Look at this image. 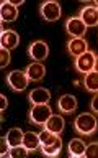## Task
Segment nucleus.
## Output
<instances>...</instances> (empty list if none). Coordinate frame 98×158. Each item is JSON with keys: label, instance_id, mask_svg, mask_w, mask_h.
I'll return each mask as SVG.
<instances>
[{"label": "nucleus", "instance_id": "nucleus-26", "mask_svg": "<svg viewBox=\"0 0 98 158\" xmlns=\"http://www.w3.org/2000/svg\"><path fill=\"white\" fill-rule=\"evenodd\" d=\"M90 109H92V112L95 114V115H98V92L93 94L92 102H90Z\"/></svg>", "mask_w": 98, "mask_h": 158}, {"label": "nucleus", "instance_id": "nucleus-23", "mask_svg": "<svg viewBox=\"0 0 98 158\" xmlns=\"http://www.w3.org/2000/svg\"><path fill=\"white\" fill-rule=\"evenodd\" d=\"M85 156H88V158H98V140L92 142V143H87Z\"/></svg>", "mask_w": 98, "mask_h": 158}, {"label": "nucleus", "instance_id": "nucleus-4", "mask_svg": "<svg viewBox=\"0 0 98 158\" xmlns=\"http://www.w3.org/2000/svg\"><path fill=\"white\" fill-rule=\"evenodd\" d=\"M5 79H7L8 87L12 89V91H15V92H23L24 89L28 87V84H29V77L26 76V73L20 71V69H15V71L8 73Z\"/></svg>", "mask_w": 98, "mask_h": 158}, {"label": "nucleus", "instance_id": "nucleus-3", "mask_svg": "<svg viewBox=\"0 0 98 158\" xmlns=\"http://www.w3.org/2000/svg\"><path fill=\"white\" fill-rule=\"evenodd\" d=\"M39 15H41L43 20L52 23V22H57L62 15V8H61V3L56 2V0H49V2H44L39 5Z\"/></svg>", "mask_w": 98, "mask_h": 158}, {"label": "nucleus", "instance_id": "nucleus-6", "mask_svg": "<svg viewBox=\"0 0 98 158\" xmlns=\"http://www.w3.org/2000/svg\"><path fill=\"white\" fill-rule=\"evenodd\" d=\"M28 56L36 63H43L49 56V46L44 40H36V41L29 43L28 46Z\"/></svg>", "mask_w": 98, "mask_h": 158}, {"label": "nucleus", "instance_id": "nucleus-9", "mask_svg": "<svg viewBox=\"0 0 98 158\" xmlns=\"http://www.w3.org/2000/svg\"><path fill=\"white\" fill-rule=\"evenodd\" d=\"M67 48V53L70 54L72 58H77L80 56L82 53L88 51V41L85 38H70L66 44Z\"/></svg>", "mask_w": 98, "mask_h": 158}, {"label": "nucleus", "instance_id": "nucleus-12", "mask_svg": "<svg viewBox=\"0 0 98 158\" xmlns=\"http://www.w3.org/2000/svg\"><path fill=\"white\" fill-rule=\"evenodd\" d=\"M57 109L62 114H72L77 110V97L72 94H62L57 99Z\"/></svg>", "mask_w": 98, "mask_h": 158}, {"label": "nucleus", "instance_id": "nucleus-28", "mask_svg": "<svg viewBox=\"0 0 98 158\" xmlns=\"http://www.w3.org/2000/svg\"><path fill=\"white\" fill-rule=\"evenodd\" d=\"M95 71L98 73V56H96V61H95Z\"/></svg>", "mask_w": 98, "mask_h": 158}, {"label": "nucleus", "instance_id": "nucleus-11", "mask_svg": "<svg viewBox=\"0 0 98 158\" xmlns=\"http://www.w3.org/2000/svg\"><path fill=\"white\" fill-rule=\"evenodd\" d=\"M20 43V35L13 30H2V35H0V46L12 51L18 46Z\"/></svg>", "mask_w": 98, "mask_h": 158}, {"label": "nucleus", "instance_id": "nucleus-16", "mask_svg": "<svg viewBox=\"0 0 98 158\" xmlns=\"http://www.w3.org/2000/svg\"><path fill=\"white\" fill-rule=\"evenodd\" d=\"M85 150H87V143L82 140V138H72L67 145V152L69 155L74 158H80L85 156Z\"/></svg>", "mask_w": 98, "mask_h": 158}, {"label": "nucleus", "instance_id": "nucleus-8", "mask_svg": "<svg viewBox=\"0 0 98 158\" xmlns=\"http://www.w3.org/2000/svg\"><path fill=\"white\" fill-rule=\"evenodd\" d=\"M78 18L85 23V27H98V10L95 5H85L78 12Z\"/></svg>", "mask_w": 98, "mask_h": 158}, {"label": "nucleus", "instance_id": "nucleus-2", "mask_svg": "<svg viewBox=\"0 0 98 158\" xmlns=\"http://www.w3.org/2000/svg\"><path fill=\"white\" fill-rule=\"evenodd\" d=\"M52 115V109L49 104H41V106H33L28 112V120L34 125L44 127L47 118Z\"/></svg>", "mask_w": 98, "mask_h": 158}, {"label": "nucleus", "instance_id": "nucleus-25", "mask_svg": "<svg viewBox=\"0 0 98 158\" xmlns=\"http://www.w3.org/2000/svg\"><path fill=\"white\" fill-rule=\"evenodd\" d=\"M0 155L2 156H8V152H10V145L7 142V137H2V140H0Z\"/></svg>", "mask_w": 98, "mask_h": 158}, {"label": "nucleus", "instance_id": "nucleus-1", "mask_svg": "<svg viewBox=\"0 0 98 158\" xmlns=\"http://www.w3.org/2000/svg\"><path fill=\"white\" fill-rule=\"evenodd\" d=\"M74 130L78 135L90 137L98 130V118L93 112H83L74 120Z\"/></svg>", "mask_w": 98, "mask_h": 158}, {"label": "nucleus", "instance_id": "nucleus-17", "mask_svg": "<svg viewBox=\"0 0 98 158\" xmlns=\"http://www.w3.org/2000/svg\"><path fill=\"white\" fill-rule=\"evenodd\" d=\"M82 84H83V87H85V91L96 94L98 92V73L93 69V71L83 74Z\"/></svg>", "mask_w": 98, "mask_h": 158}, {"label": "nucleus", "instance_id": "nucleus-10", "mask_svg": "<svg viewBox=\"0 0 98 158\" xmlns=\"http://www.w3.org/2000/svg\"><path fill=\"white\" fill-rule=\"evenodd\" d=\"M28 101L31 102V106L49 104V101H51V92L46 87H36L31 92H28Z\"/></svg>", "mask_w": 98, "mask_h": 158}, {"label": "nucleus", "instance_id": "nucleus-21", "mask_svg": "<svg viewBox=\"0 0 98 158\" xmlns=\"http://www.w3.org/2000/svg\"><path fill=\"white\" fill-rule=\"evenodd\" d=\"M57 137L59 135L49 132L47 128H43V130L39 132V140H41V145H51V143H54V142L57 140Z\"/></svg>", "mask_w": 98, "mask_h": 158}, {"label": "nucleus", "instance_id": "nucleus-20", "mask_svg": "<svg viewBox=\"0 0 98 158\" xmlns=\"http://www.w3.org/2000/svg\"><path fill=\"white\" fill-rule=\"evenodd\" d=\"M39 150H41V153L46 155V156H57L59 153H61V150H62V138H61V135H59L57 140L54 143H51V145H41Z\"/></svg>", "mask_w": 98, "mask_h": 158}, {"label": "nucleus", "instance_id": "nucleus-5", "mask_svg": "<svg viewBox=\"0 0 98 158\" xmlns=\"http://www.w3.org/2000/svg\"><path fill=\"white\" fill-rule=\"evenodd\" d=\"M96 56L98 54L95 51H92V49H88V51L82 53L80 56L75 58V61H74V66L75 69L80 74H87L95 69V61H96Z\"/></svg>", "mask_w": 98, "mask_h": 158}, {"label": "nucleus", "instance_id": "nucleus-18", "mask_svg": "<svg viewBox=\"0 0 98 158\" xmlns=\"http://www.w3.org/2000/svg\"><path fill=\"white\" fill-rule=\"evenodd\" d=\"M23 145L29 152H36L41 148V140H39V133L36 132H24L23 135Z\"/></svg>", "mask_w": 98, "mask_h": 158}, {"label": "nucleus", "instance_id": "nucleus-19", "mask_svg": "<svg viewBox=\"0 0 98 158\" xmlns=\"http://www.w3.org/2000/svg\"><path fill=\"white\" fill-rule=\"evenodd\" d=\"M23 135H24V132L21 128L13 127L7 132L5 137H7V142H8L10 147H17V145H23Z\"/></svg>", "mask_w": 98, "mask_h": 158}, {"label": "nucleus", "instance_id": "nucleus-29", "mask_svg": "<svg viewBox=\"0 0 98 158\" xmlns=\"http://www.w3.org/2000/svg\"><path fill=\"white\" fill-rule=\"evenodd\" d=\"M95 7H96V10H98V0H96V2H95Z\"/></svg>", "mask_w": 98, "mask_h": 158}, {"label": "nucleus", "instance_id": "nucleus-13", "mask_svg": "<svg viewBox=\"0 0 98 158\" xmlns=\"http://www.w3.org/2000/svg\"><path fill=\"white\" fill-rule=\"evenodd\" d=\"M24 73H26V76L29 77V81H43L44 76H46V66H44L43 63H36L33 61L31 64H28L26 68H24Z\"/></svg>", "mask_w": 98, "mask_h": 158}, {"label": "nucleus", "instance_id": "nucleus-27", "mask_svg": "<svg viewBox=\"0 0 98 158\" xmlns=\"http://www.w3.org/2000/svg\"><path fill=\"white\" fill-rule=\"evenodd\" d=\"M7 107H8V101H7V97L2 94V96H0V112L3 114L5 110H7Z\"/></svg>", "mask_w": 98, "mask_h": 158}, {"label": "nucleus", "instance_id": "nucleus-7", "mask_svg": "<svg viewBox=\"0 0 98 158\" xmlns=\"http://www.w3.org/2000/svg\"><path fill=\"white\" fill-rule=\"evenodd\" d=\"M66 31L70 38H85L87 27L78 17H70L66 20Z\"/></svg>", "mask_w": 98, "mask_h": 158}, {"label": "nucleus", "instance_id": "nucleus-15", "mask_svg": "<svg viewBox=\"0 0 98 158\" xmlns=\"http://www.w3.org/2000/svg\"><path fill=\"white\" fill-rule=\"evenodd\" d=\"M64 127H66V120H64V117L61 114H52V115L47 118L46 125H44V128H47L49 132L56 133V135H61L64 132Z\"/></svg>", "mask_w": 98, "mask_h": 158}, {"label": "nucleus", "instance_id": "nucleus-24", "mask_svg": "<svg viewBox=\"0 0 98 158\" xmlns=\"http://www.w3.org/2000/svg\"><path fill=\"white\" fill-rule=\"evenodd\" d=\"M10 59H12V53L8 51V49H5L2 48L0 49V68H7L8 64H10Z\"/></svg>", "mask_w": 98, "mask_h": 158}, {"label": "nucleus", "instance_id": "nucleus-14", "mask_svg": "<svg viewBox=\"0 0 98 158\" xmlns=\"http://www.w3.org/2000/svg\"><path fill=\"white\" fill-rule=\"evenodd\" d=\"M0 18H2L3 23H12L18 18V7L13 5L12 2H2L0 5Z\"/></svg>", "mask_w": 98, "mask_h": 158}, {"label": "nucleus", "instance_id": "nucleus-22", "mask_svg": "<svg viewBox=\"0 0 98 158\" xmlns=\"http://www.w3.org/2000/svg\"><path fill=\"white\" fill-rule=\"evenodd\" d=\"M29 150L24 145H17V147H10V152H8V156L12 158H24L28 156Z\"/></svg>", "mask_w": 98, "mask_h": 158}]
</instances>
